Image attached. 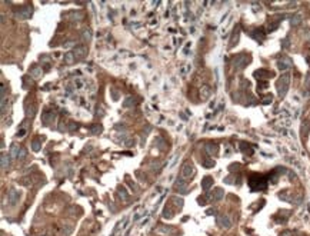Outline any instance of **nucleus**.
Segmentation results:
<instances>
[{"instance_id":"53","label":"nucleus","mask_w":310,"mask_h":236,"mask_svg":"<svg viewBox=\"0 0 310 236\" xmlns=\"http://www.w3.org/2000/svg\"><path fill=\"white\" fill-rule=\"evenodd\" d=\"M206 213H207V215H213V213H216V210H214V209H209Z\"/></svg>"},{"instance_id":"26","label":"nucleus","mask_w":310,"mask_h":236,"mask_svg":"<svg viewBox=\"0 0 310 236\" xmlns=\"http://www.w3.org/2000/svg\"><path fill=\"white\" fill-rule=\"evenodd\" d=\"M269 76H272V73L267 70H264V69H260V70L254 72V77H259V79H266Z\"/></svg>"},{"instance_id":"48","label":"nucleus","mask_w":310,"mask_h":236,"mask_svg":"<svg viewBox=\"0 0 310 236\" xmlns=\"http://www.w3.org/2000/svg\"><path fill=\"white\" fill-rule=\"evenodd\" d=\"M306 86L307 87L310 86V73H307V76H306Z\"/></svg>"},{"instance_id":"45","label":"nucleus","mask_w":310,"mask_h":236,"mask_svg":"<svg viewBox=\"0 0 310 236\" xmlns=\"http://www.w3.org/2000/svg\"><path fill=\"white\" fill-rule=\"evenodd\" d=\"M293 235H294V233H293L291 231H284V232L280 233V236H293Z\"/></svg>"},{"instance_id":"49","label":"nucleus","mask_w":310,"mask_h":236,"mask_svg":"<svg viewBox=\"0 0 310 236\" xmlns=\"http://www.w3.org/2000/svg\"><path fill=\"white\" fill-rule=\"evenodd\" d=\"M116 129H117V130H126V126H123V125H120V123H119L117 126H116Z\"/></svg>"},{"instance_id":"46","label":"nucleus","mask_w":310,"mask_h":236,"mask_svg":"<svg viewBox=\"0 0 310 236\" xmlns=\"http://www.w3.org/2000/svg\"><path fill=\"white\" fill-rule=\"evenodd\" d=\"M79 126H77V123H69V130H75V129H77Z\"/></svg>"},{"instance_id":"10","label":"nucleus","mask_w":310,"mask_h":236,"mask_svg":"<svg viewBox=\"0 0 310 236\" xmlns=\"http://www.w3.org/2000/svg\"><path fill=\"white\" fill-rule=\"evenodd\" d=\"M174 188L177 189L179 192L186 193V192H187V182H186V179H184V178H177L176 182H174Z\"/></svg>"},{"instance_id":"39","label":"nucleus","mask_w":310,"mask_h":236,"mask_svg":"<svg viewBox=\"0 0 310 236\" xmlns=\"http://www.w3.org/2000/svg\"><path fill=\"white\" fill-rule=\"evenodd\" d=\"M26 133H27V129L24 128V126H22V128L17 130V137H24L26 136Z\"/></svg>"},{"instance_id":"37","label":"nucleus","mask_w":310,"mask_h":236,"mask_svg":"<svg viewBox=\"0 0 310 236\" xmlns=\"http://www.w3.org/2000/svg\"><path fill=\"white\" fill-rule=\"evenodd\" d=\"M69 17H73V19H76V20H82L83 19V14L80 13V12H71V13L69 14Z\"/></svg>"},{"instance_id":"11","label":"nucleus","mask_w":310,"mask_h":236,"mask_svg":"<svg viewBox=\"0 0 310 236\" xmlns=\"http://www.w3.org/2000/svg\"><path fill=\"white\" fill-rule=\"evenodd\" d=\"M73 55H75V57H77V59H83V57L87 55V47L86 46H77L73 50Z\"/></svg>"},{"instance_id":"50","label":"nucleus","mask_w":310,"mask_h":236,"mask_svg":"<svg viewBox=\"0 0 310 236\" xmlns=\"http://www.w3.org/2000/svg\"><path fill=\"white\" fill-rule=\"evenodd\" d=\"M225 182H226V183H233V178H232V176H229V178H226V179H225Z\"/></svg>"},{"instance_id":"52","label":"nucleus","mask_w":310,"mask_h":236,"mask_svg":"<svg viewBox=\"0 0 310 236\" xmlns=\"http://www.w3.org/2000/svg\"><path fill=\"white\" fill-rule=\"evenodd\" d=\"M283 46L289 47V39H284V40H283Z\"/></svg>"},{"instance_id":"22","label":"nucleus","mask_w":310,"mask_h":236,"mask_svg":"<svg viewBox=\"0 0 310 236\" xmlns=\"http://www.w3.org/2000/svg\"><path fill=\"white\" fill-rule=\"evenodd\" d=\"M73 86H75V89L82 90L86 86V80L83 77H76L75 80H73Z\"/></svg>"},{"instance_id":"2","label":"nucleus","mask_w":310,"mask_h":236,"mask_svg":"<svg viewBox=\"0 0 310 236\" xmlns=\"http://www.w3.org/2000/svg\"><path fill=\"white\" fill-rule=\"evenodd\" d=\"M249 62H250V57L247 56V55H237V56L233 59L232 65H233V67H235V69L240 70V69H244V67L247 66V63H249Z\"/></svg>"},{"instance_id":"42","label":"nucleus","mask_w":310,"mask_h":236,"mask_svg":"<svg viewBox=\"0 0 310 236\" xmlns=\"http://www.w3.org/2000/svg\"><path fill=\"white\" fill-rule=\"evenodd\" d=\"M177 159H179V155H174V156H173V159H172V162L169 163V166H167V167H169V169H172V167H173V166L176 165V162H177Z\"/></svg>"},{"instance_id":"18","label":"nucleus","mask_w":310,"mask_h":236,"mask_svg":"<svg viewBox=\"0 0 310 236\" xmlns=\"http://www.w3.org/2000/svg\"><path fill=\"white\" fill-rule=\"evenodd\" d=\"M0 162H2V169L3 170H7L10 167V155H6V153H3L2 155V159H0Z\"/></svg>"},{"instance_id":"38","label":"nucleus","mask_w":310,"mask_h":236,"mask_svg":"<svg viewBox=\"0 0 310 236\" xmlns=\"http://www.w3.org/2000/svg\"><path fill=\"white\" fill-rule=\"evenodd\" d=\"M202 165L204 166V167H213L214 166V160L213 159H209V160H203Z\"/></svg>"},{"instance_id":"36","label":"nucleus","mask_w":310,"mask_h":236,"mask_svg":"<svg viewBox=\"0 0 310 236\" xmlns=\"http://www.w3.org/2000/svg\"><path fill=\"white\" fill-rule=\"evenodd\" d=\"M122 145L123 146H126V147H130V146H133V145H134V140H133V139H130V137H124V139H123L122 140Z\"/></svg>"},{"instance_id":"12","label":"nucleus","mask_w":310,"mask_h":236,"mask_svg":"<svg viewBox=\"0 0 310 236\" xmlns=\"http://www.w3.org/2000/svg\"><path fill=\"white\" fill-rule=\"evenodd\" d=\"M217 150H219V146H217L216 143H206V145H204V152H206L207 155H210V156L216 155Z\"/></svg>"},{"instance_id":"16","label":"nucleus","mask_w":310,"mask_h":236,"mask_svg":"<svg viewBox=\"0 0 310 236\" xmlns=\"http://www.w3.org/2000/svg\"><path fill=\"white\" fill-rule=\"evenodd\" d=\"M211 185H213V178L211 176H206V178H203L202 180V189L203 190H209V189L211 188Z\"/></svg>"},{"instance_id":"1","label":"nucleus","mask_w":310,"mask_h":236,"mask_svg":"<svg viewBox=\"0 0 310 236\" xmlns=\"http://www.w3.org/2000/svg\"><path fill=\"white\" fill-rule=\"evenodd\" d=\"M277 93H279V97H284L287 94V90H289V86H290V75L289 73H284V75L280 76V79L277 80Z\"/></svg>"},{"instance_id":"7","label":"nucleus","mask_w":310,"mask_h":236,"mask_svg":"<svg viewBox=\"0 0 310 236\" xmlns=\"http://www.w3.org/2000/svg\"><path fill=\"white\" fill-rule=\"evenodd\" d=\"M291 66H293V62H291L290 57L284 56V57H282V59L277 60V69H279V70L286 72V70H289Z\"/></svg>"},{"instance_id":"41","label":"nucleus","mask_w":310,"mask_h":236,"mask_svg":"<svg viewBox=\"0 0 310 236\" xmlns=\"http://www.w3.org/2000/svg\"><path fill=\"white\" fill-rule=\"evenodd\" d=\"M272 100H273L272 94H267V96H264L263 99H262V102H263V104H269V103H272Z\"/></svg>"},{"instance_id":"34","label":"nucleus","mask_w":310,"mask_h":236,"mask_svg":"<svg viewBox=\"0 0 310 236\" xmlns=\"http://www.w3.org/2000/svg\"><path fill=\"white\" fill-rule=\"evenodd\" d=\"M172 202H173L179 209L183 208V203H184V202H183V199H182V198H179V196H174V198H172Z\"/></svg>"},{"instance_id":"30","label":"nucleus","mask_w":310,"mask_h":236,"mask_svg":"<svg viewBox=\"0 0 310 236\" xmlns=\"http://www.w3.org/2000/svg\"><path fill=\"white\" fill-rule=\"evenodd\" d=\"M155 145L157 147H159L160 150H165L166 149V146H167V145H166V142H165V139H163V137H157V139H156L155 140Z\"/></svg>"},{"instance_id":"9","label":"nucleus","mask_w":310,"mask_h":236,"mask_svg":"<svg viewBox=\"0 0 310 236\" xmlns=\"http://www.w3.org/2000/svg\"><path fill=\"white\" fill-rule=\"evenodd\" d=\"M223 196H225V190H223L221 188H216L211 193L207 195V198L210 199L211 202H219V200L223 199Z\"/></svg>"},{"instance_id":"23","label":"nucleus","mask_w":310,"mask_h":236,"mask_svg":"<svg viewBox=\"0 0 310 236\" xmlns=\"http://www.w3.org/2000/svg\"><path fill=\"white\" fill-rule=\"evenodd\" d=\"M173 216H174V210L172 209L170 205H166L165 209H163V217L165 219H172Z\"/></svg>"},{"instance_id":"8","label":"nucleus","mask_w":310,"mask_h":236,"mask_svg":"<svg viewBox=\"0 0 310 236\" xmlns=\"http://www.w3.org/2000/svg\"><path fill=\"white\" fill-rule=\"evenodd\" d=\"M194 175V166L190 163V162H186L183 166H182V178L184 179H189Z\"/></svg>"},{"instance_id":"15","label":"nucleus","mask_w":310,"mask_h":236,"mask_svg":"<svg viewBox=\"0 0 310 236\" xmlns=\"http://www.w3.org/2000/svg\"><path fill=\"white\" fill-rule=\"evenodd\" d=\"M20 150H22V146H19V145H16V143H13L12 145V147H10V157H13V159H19V153Z\"/></svg>"},{"instance_id":"31","label":"nucleus","mask_w":310,"mask_h":236,"mask_svg":"<svg viewBox=\"0 0 310 236\" xmlns=\"http://www.w3.org/2000/svg\"><path fill=\"white\" fill-rule=\"evenodd\" d=\"M300 23H301V14H294V16H291V19H290L291 26H299Z\"/></svg>"},{"instance_id":"51","label":"nucleus","mask_w":310,"mask_h":236,"mask_svg":"<svg viewBox=\"0 0 310 236\" xmlns=\"http://www.w3.org/2000/svg\"><path fill=\"white\" fill-rule=\"evenodd\" d=\"M49 60H50V59H49L47 56H42V57H40V62H46V63H47Z\"/></svg>"},{"instance_id":"19","label":"nucleus","mask_w":310,"mask_h":236,"mask_svg":"<svg viewBox=\"0 0 310 236\" xmlns=\"http://www.w3.org/2000/svg\"><path fill=\"white\" fill-rule=\"evenodd\" d=\"M156 232H157V233H162V235H173L174 233L172 226H159L156 229Z\"/></svg>"},{"instance_id":"35","label":"nucleus","mask_w":310,"mask_h":236,"mask_svg":"<svg viewBox=\"0 0 310 236\" xmlns=\"http://www.w3.org/2000/svg\"><path fill=\"white\" fill-rule=\"evenodd\" d=\"M133 104H134V99H133L132 96H129V97H126L124 102H123V107H132Z\"/></svg>"},{"instance_id":"14","label":"nucleus","mask_w":310,"mask_h":236,"mask_svg":"<svg viewBox=\"0 0 310 236\" xmlns=\"http://www.w3.org/2000/svg\"><path fill=\"white\" fill-rule=\"evenodd\" d=\"M210 94H211V89L207 85L200 87V97H202V100H207L210 97Z\"/></svg>"},{"instance_id":"17","label":"nucleus","mask_w":310,"mask_h":236,"mask_svg":"<svg viewBox=\"0 0 310 236\" xmlns=\"http://www.w3.org/2000/svg\"><path fill=\"white\" fill-rule=\"evenodd\" d=\"M239 36H240V29H239V26L233 30V34H232V39H230V44L229 46L230 47H233V46H236V43L239 42Z\"/></svg>"},{"instance_id":"21","label":"nucleus","mask_w":310,"mask_h":236,"mask_svg":"<svg viewBox=\"0 0 310 236\" xmlns=\"http://www.w3.org/2000/svg\"><path fill=\"white\" fill-rule=\"evenodd\" d=\"M63 60H64V65H73V63L76 62V57H75V55H73V52L64 53V56H63Z\"/></svg>"},{"instance_id":"6","label":"nucleus","mask_w":310,"mask_h":236,"mask_svg":"<svg viewBox=\"0 0 310 236\" xmlns=\"http://www.w3.org/2000/svg\"><path fill=\"white\" fill-rule=\"evenodd\" d=\"M216 222H217V225L220 227H223V229H230L232 225H233V220L230 219L229 215H219V216L216 217Z\"/></svg>"},{"instance_id":"3","label":"nucleus","mask_w":310,"mask_h":236,"mask_svg":"<svg viewBox=\"0 0 310 236\" xmlns=\"http://www.w3.org/2000/svg\"><path fill=\"white\" fill-rule=\"evenodd\" d=\"M32 14H33L32 6H23V7L17 9V12H16V17L20 19V20H27V19L32 17Z\"/></svg>"},{"instance_id":"40","label":"nucleus","mask_w":310,"mask_h":236,"mask_svg":"<svg viewBox=\"0 0 310 236\" xmlns=\"http://www.w3.org/2000/svg\"><path fill=\"white\" fill-rule=\"evenodd\" d=\"M73 232V226H66L64 229H63V232H61V235L63 236H69Z\"/></svg>"},{"instance_id":"20","label":"nucleus","mask_w":310,"mask_h":236,"mask_svg":"<svg viewBox=\"0 0 310 236\" xmlns=\"http://www.w3.org/2000/svg\"><path fill=\"white\" fill-rule=\"evenodd\" d=\"M117 190H119V196H120V199H122L123 202H127V200L130 199V195L127 193V190L124 186H119Z\"/></svg>"},{"instance_id":"13","label":"nucleus","mask_w":310,"mask_h":236,"mask_svg":"<svg viewBox=\"0 0 310 236\" xmlns=\"http://www.w3.org/2000/svg\"><path fill=\"white\" fill-rule=\"evenodd\" d=\"M42 67L39 66H33L32 69H30V77L32 79H34V80H37V79H40L42 77Z\"/></svg>"},{"instance_id":"54","label":"nucleus","mask_w":310,"mask_h":236,"mask_svg":"<svg viewBox=\"0 0 310 236\" xmlns=\"http://www.w3.org/2000/svg\"><path fill=\"white\" fill-rule=\"evenodd\" d=\"M112 92H113V99L116 100L117 99V92H114V90H112Z\"/></svg>"},{"instance_id":"5","label":"nucleus","mask_w":310,"mask_h":236,"mask_svg":"<svg viewBox=\"0 0 310 236\" xmlns=\"http://www.w3.org/2000/svg\"><path fill=\"white\" fill-rule=\"evenodd\" d=\"M56 116H57V113L54 112V110H44V112H43V114H42L43 125H46V126L53 125V123H54V120H56Z\"/></svg>"},{"instance_id":"32","label":"nucleus","mask_w":310,"mask_h":236,"mask_svg":"<svg viewBox=\"0 0 310 236\" xmlns=\"http://www.w3.org/2000/svg\"><path fill=\"white\" fill-rule=\"evenodd\" d=\"M89 130L93 133V135H99V133L103 132V128H102V125H93V126H90Z\"/></svg>"},{"instance_id":"25","label":"nucleus","mask_w":310,"mask_h":236,"mask_svg":"<svg viewBox=\"0 0 310 236\" xmlns=\"http://www.w3.org/2000/svg\"><path fill=\"white\" fill-rule=\"evenodd\" d=\"M127 220H129V217H124V219H123V220H120V222H117V225H116V226H114V229H113V232H112V235L110 236H114L116 235V233H117L119 231H120V229H123V226H124V225H126L127 223Z\"/></svg>"},{"instance_id":"43","label":"nucleus","mask_w":310,"mask_h":236,"mask_svg":"<svg viewBox=\"0 0 310 236\" xmlns=\"http://www.w3.org/2000/svg\"><path fill=\"white\" fill-rule=\"evenodd\" d=\"M26 155H27V150H26L24 147H22V150H20V153H19V159H24Z\"/></svg>"},{"instance_id":"29","label":"nucleus","mask_w":310,"mask_h":236,"mask_svg":"<svg viewBox=\"0 0 310 236\" xmlns=\"http://www.w3.org/2000/svg\"><path fill=\"white\" fill-rule=\"evenodd\" d=\"M92 37H93V33H92V29L87 27L83 30V40L85 42H90L92 40Z\"/></svg>"},{"instance_id":"27","label":"nucleus","mask_w":310,"mask_h":236,"mask_svg":"<svg viewBox=\"0 0 310 236\" xmlns=\"http://www.w3.org/2000/svg\"><path fill=\"white\" fill-rule=\"evenodd\" d=\"M26 114H27V118L33 119L34 114H36V106L34 104H27L26 106Z\"/></svg>"},{"instance_id":"47","label":"nucleus","mask_w":310,"mask_h":236,"mask_svg":"<svg viewBox=\"0 0 310 236\" xmlns=\"http://www.w3.org/2000/svg\"><path fill=\"white\" fill-rule=\"evenodd\" d=\"M287 175H289V178H290L291 180L296 179V175H294V172H291V170H289V172H287Z\"/></svg>"},{"instance_id":"33","label":"nucleus","mask_w":310,"mask_h":236,"mask_svg":"<svg viewBox=\"0 0 310 236\" xmlns=\"http://www.w3.org/2000/svg\"><path fill=\"white\" fill-rule=\"evenodd\" d=\"M32 149H33L34 152H39L42 149V142L39 140V139H33V142H32Z\"/></svg>"},{"instance_id":"28","label":"nucleus","mask_w":310,"mask_h":236,"mask_svg":"<svg viewBox=\"0 0 310 236\" xmlns=\"http://www.w3.org/2000/svg\"><path fill=\"white\" fill-rule=\"evenodd\" d=\"M310 130V122L309 120H305L301 123V136H307V133Z\"/></svg>"},{"instance_id":"4","label":"nucleus","mask_w":310,"mask_h":236,"mask_svg":"<svg viewBox=\"0 0 310 236\" xmlns=\"http://www.w3.org/2000/svg\"><path fill=\"white\" fill-rule=\"evenodd\" d=\"M20 196H22V193H20L19 189L16 188H12L9 190V193H7V202H9L10 206H14V205H17L20 200Z\"/></svg>"},{"instance_id":"24","label":"nucleus","mask_w":310,"mask_h":236,"mask_svg":"<svg viewBox=\"0 0 310 236\" xmlns=\"http://www.w3.org/2000/svg\"><path fill=\"white\" fill-rule=\"evenodd\" d=\"M279 198L282 199V200H286V202H293V193L289 192V190H283V192H280Z\"/></svg>"},{"instance_id":"44","label":"nucleus","mask_w":310,"mask_h":236,"mask_svg":"<svg viewBox=\"0 0 310 236\" xmlns=\"http://www.w3.org/2000/svg\"><path fill=\"white\" fill-rule=\"evenodd\" d=\"M146 215H147V212H140V213H137L136 216H134V220H139V219H140V217H143V216H146Z\"/></svg>"}]
</instances>
